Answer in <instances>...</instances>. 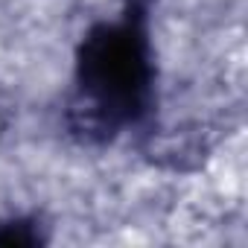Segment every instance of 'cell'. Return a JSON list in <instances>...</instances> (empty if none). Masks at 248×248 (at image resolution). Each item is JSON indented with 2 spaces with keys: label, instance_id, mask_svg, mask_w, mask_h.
<instances>
[{
  "label": "cell",
  "instance_id": "cell-1",
  "mask_svg": "<svg viewBox=\"0 0 248 248\" xmlns=\"http://www.w3.org/2000/svg\"><path fill=\"white\" fill-rule=\"evenodd\" d=\"M155 102V59L146 15L126 9L120 21L96 24L76 50V91L67 126L82 140H111L140 123Z\"/></svg>",
  "mask_w": 248,
  "mask_h": 248
},
{
  "label": "cell",
  "instance_id": "cell-2",
  "mask_svg": "<svg viewBox=\"0 0 248 248\" xmlns=\"http://www.w3.org/2000/svg\"><path fill=\"white\" fill-rule=\"evenodd\" d=\"M44 242L41 231L35 228V222L18 219V222H3L0 219V245H9V248H30Z\"/></svg>",
  "mask_w": 248,
  "mask_h": 248
},
{
  "label": "cell",
  "instance_id": "cell-3",
  "mask_svg": "<svg viewBox=\"0 0 248 248\" xmlns=\"http://www.w3.org/2000/svg\"><path fill=\"white\" fill-rule=\"evenodd\" d=\"M149 3H152V0H126V6H129L132 12H143V15H146Z\"/></svg>",
  "mask_w": 248,
  "mask_h": 248
}]
</instances>
